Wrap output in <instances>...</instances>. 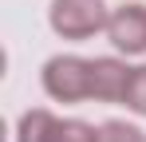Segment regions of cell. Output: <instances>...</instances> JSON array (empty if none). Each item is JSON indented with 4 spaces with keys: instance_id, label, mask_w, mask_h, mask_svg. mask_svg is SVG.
I'll list each match as a JSON object with an SVG mask.
<instances>
[{
    "instance_id": "ba28073f",
    "label": "cell",
    "mask_w": 146,
    "mask_h": 142,
    "mask_svg": "<svg viewBox=\"0 0 146 142\" xmlns=\"http://www.w3.org/2000/svg\"><path fill=\"white\" fill-rule=\"evenodd\" d=\"M59 142H99V126L83 122V118H63V126H59Z\"/></svg>"
},
{
    "instance_id": "3957f363",
    "label": "cell",
    "mask_w": 146,
    "mask_h": 142,
    "mask_svg": "<svg viewBox=\"0 0 146 142\" xmlns=\"http://www.w3.org/2000/svg\"><path fill=\"white\" fill-rule=\"evenodd\" d=\"M107 40L122 55H146V4H119V8H111Z\"/></svg>"
},
{
    "instance_id": "8992f818",
    "label": "cell",
    "mask_w": 146,
    "mask_h": 142,
    "mask_svg": "<svg viewBox=\"0 0 146 142\" xmlns=\"http://www.w3.org/2000/svg\"><path fill=\"white\" fill-rule=\"evenodd\" d=\"M99 142H146V130L126 118H111L99 126Z\"/></svg>"
},
{
    "instance_id": "7a4b0ae2",
    "label": "cell",
    "mask_w": 146,
    "mask_h": 142,
    "mask_svg": "<svg viewBox=\"0 0 146 142\" xmlns=\"http://www.w3.org/2000/svg\"><path fill=\"white\" fill-rule=\"evenodd\" d=\"M40 83H44L48 99H55V103H87L91 99V59L51 55L40 71Z\"/></svg>"
},
{
    "instance_id": "6da1fadb",
    "label": "cell",
    "mask_w": 146,
    "mask_h": 142,
    "mask_svg": "<svg viewBox=\"0 0 146 142\" xmlns=\"http://www.w3.org/2000/svg\"><path fill=\"white\" fill-rule=\"evenodd\" d=\"M111 8L103 0H51L48 24L59 40H91L99 32H107Z\"/></svg>"
},
{
    "instance_id": "52a82bcc",
    "label": "cell",
    "mask_w": 146,
    "mask_h": 142,
    "mask_svg": "<svg viewBox=\"0 0 146 142\" xmlns=\"http://www.w3.org/2000/svg\"><path fill=\"white\" fill-rule=\"evenodd\" d=\"M122 107H126L130 115L146 118V63H138V67H134L130 87H126V95H122Z\"/></svg>"
},
{
    "instance_id": "5b68a950",
    "label": "cell",
    "mask_w": 146,
    "mask_h": 142,
    "mask_svg": "<svg viewBox=\"0 0 146 142\" xmlns=\"http://www.w3.org/2000/svg\"><path fill=\"white\" fill-rule=\"evenodd\" d=\"M63 118H55L48 107H32L16 122V142H59Z\"/></svg>"
},
{
    "instance_id": "277c9868",
    "label": "cell",
    "mask_w": 146,
    "mask_h": 142,
    "mask_svg": "<svg viewBox=\"0 0 146 142\" xmlns=\"http://www.w3.org/2000/svg\"><path fill=\"white\" fill-rule=\"evenodd\" d=\"M130 75L134 67H126L119 55H95L91 59V103H122Z\"/></svg>"
}]
</instances>
